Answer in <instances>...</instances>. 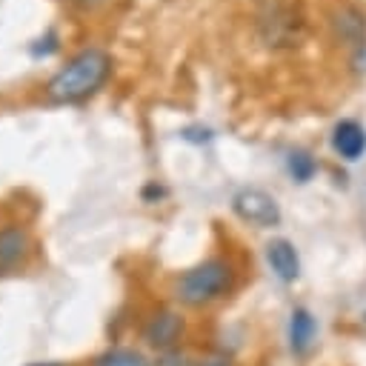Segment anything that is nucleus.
<instances>
[{
    "mask_svg": "<svg viewBox=\"0 0 366 366\" xmlns=\"http://www.w3.org/2000/svg\"><path fill=\"white\" fill-rule=\"evenodd\" d=\"M112 71V57L103 49H83L74 54L46 86L54 103H77L94 94Z\"/></svg>",
    "mask_w": 366,
    "mask_h": 366,
    "instance_id": "f257e3e1",
    "label": "nucleus"
},
{
    "mask_svg": "<svg viewBox=\"0 0 366 366\" xmlns=\"http://www.w3.org/2000/svg\"><path fill=\"white\" fill-rule=\"evenodd\" d=\"M232 280H234L232 263L223 257H209V260H203L194 269L180 274L177 297L186 306H203V303H212L220 295H226L232 289Z\"/></svg>",
    "mask_w": 366,
    "mask_h": 366,
    "instance_id": "f03ea898",
    "label": "nucleus"
},
{
    "mask_svg": "<svg viewBox=\"0 0 366 366\" xmlns=\"http://www.w3.org/2000/svg\"><path fill=\"white\" fill-rule=\"evenodd\" d=\"M232 209L240 220L257 226V229H272L280 223V206L277 200L263 192V189H254V186H246L240 189L234 197H232Z\"/></svg>",
    "mask_w": 366,
    "mask_h": 366,
    "instance_id": "7ed1b4c3",
    "label": "nucleus"
},
{
    "mask_svg": "<svg viewBox=\"0 0 366 366\" xmlns=\"http://www.w3.org/2000/svg\"><path fill=\"white\" fill-rule=\"evenodd\" d=\"M180 335H183V317L177 312H157L146 323V329H143V340L149 346L160 349V352L174 349L177 340H180Z\"/></svg>",
    "mask_w": 366,
    "mask_h": 366,
    "instance_id": "20e7f679",
    "label": "nucleus"
},
{
    "mask_svg": "<svg viewBox=\"0 0 366 366\" xmlns=\"http://www.w3.org/2000/svg\"><path fill=\"white\" fill-rule=\"evenodd\" d=\"M332 149L349 163L360 160L366 154V129L357 120H337L332 129Z\"/></svg>",
    "mask_w": 366,
    "mask_h": 366,
    "instance_id": "39448f33",
    "label": "nucleus"
},
{
    "mask_svg": "<svg viewBox=\"0 0 366 366\" xmlns=\"http://www.w3.org/2000/svg\"><path fill=\"white\" fill-rule=\"evenodd\" d=\"M266 260L272 266V272L283 280V283H292L300 277V257H297V249L295 243H289L286 237H274L266 243Z\"/></svg>",
    "mask_w": 366,
    "mask_h": 366,
    "instance_id": "423d86ee",
    "label": "nucleus"
},
{
    "mask_svg": "<svg viewBox=\"0 0 366 366\" xmlns=\"http://www.w3.org/2000/svg\"><path fill=\"white\" fill-rule=\"evenodd\" d=\"M315 335H317L315 315L303 306L292 309V315H289V349L295 355H306L315 346Z\"/></svg>",
    "mask_w": 366,
    "mask_h": 366,
    "instance_id": "0eeeda50",
    "label": "nucleus"
},
{
    "mask_svg": "<svg viewBox=\"0 0 366 366\" xmlns=\"http://www.w3.org/2000/svg\"><path fill=\"white\" fill-rule=\"evenodd\" d=\"M29 252V232L20 226L0 229V274L11 272Z\"/></svg>",
    "mask_w": 366,
    "mask_h": 366,
    "instance_id": "6e6552de",
    "label": "nucleus"
},
{
    "mask_svg": "<svg viewBox=\"0 0 366 366\" xmlns=\"http://www.w3.org/2000/svg\"><path fill=\"white\" fill-rule=\"evenodd\" d=\"M286 169H289V174H292L297 183H309V180L315 177V172H317V160H315L309 152L295 149V152H289V157H286Z\"/></svg>",
    "mask_w": 366,
    "mask_h": 366,
    "instance_id": "1a4fd4ad",
    "label": "nucleus"
},
{
    "mask_svg": "<svg viewBox=\"0 0 366 366\" xmlns=\"http://www.w3.org/2000/svg\"><path fill=\"white\" fill-rule=\"evenodd\" d=\"M94 366H152L140 352L134 349H112L94 360Z\"/></svg>",
    "mask_w": 366,
    "mask_h": 366,
    "instance_id": "9d476101",
    "label": "nucleus"
},
{
    "mask_svg": "<svg viewBox=\"0 0 366 366\" xmlns=\"http://www.w3.org/2000/svg\"><path fill=\"white\" fill-rule=\"evenodd\" d=\"M57 46H60V43H57V31L49 29L43 37H37V40L29 46V54H31V57H49V54L57 51Z\"/></svg>",
    "mask_w": 366,
    "mask_h": 366,
    "instance_id": "9b49d317",
    "label": "nucleus"
},
{
    "mask_svg": "<svg viewBox=\"0 0 366 366\" xmlns=\"http://www.w3.org/2000/svg\"><path fill=\"white\" fill-rule=\"evenodd\" d=\"M180 137H183L186 143H209L214 134H212L209 126H186V129L180 132Z\"/></svg>",
    "mask_w": 366,
    "mask_h": 366,
    "instance_id": "f8f14e48",
    "label": "nucleus"
},
{
    "mask_svg": "<svg viewBox=\"0 0 366 366\" xmlns=\"http://www.w3.org/2000/svg\"><path fill=\"white\" fill-rule=\"evenodd\" d=\"M157 366H189V360H186V355H183V352L169 349V352H163V355L157 357Z\"/></svg>",
    "mask_w": 366,
    "mask_h": 366,
    "instance_id": "ddd939ff",
    "label": "nucleus"
},
{
    "mask_svg": "<svg viewBox=\"0 0 366 366\" xmlns=\"http://www.w3.org/2000/svg\"><path fill=\"white\" fill-rule=\"evenodd\" d=\"M163 194H166V189H163V186H154V183L143 189V197H146V200H157V197H163Z\"/></svg>",
    "mask_w": 366,
    "mask_h": 366,
    "instance_id": "4468645a",
    "label": "nucleus"
},
{
    "mask_svg": "<svg viewBox=\"0 0 366 366\" xmlns=\"http://www.w3.org/2000/svg\"><path fill=\"white\" fill-rule=\"evenodd\" d=\"M197 366H234V363L226 360V357H212V360H203V363H197Z\"/></svg>",
    "mask_w": 366,
    "mask_h": 366,
    "instance_id": "2eb2a0df",
    "label": "nucleus"
},
{
    "mask_svg": "<svg viewBox=\"0 0 366 366\" xmlns=\"http://www.w3.org/2000/svg\"><path fill=\"white\" fill-rule=\"evenodd\" d=\"M31 366H60V363H31Z\"/></svg>",
    "mask_w": 366,
    "mask_h": 366,
    "instance_id": "dca6fc26",
    "label": "nucleus"
}]
</instances>
